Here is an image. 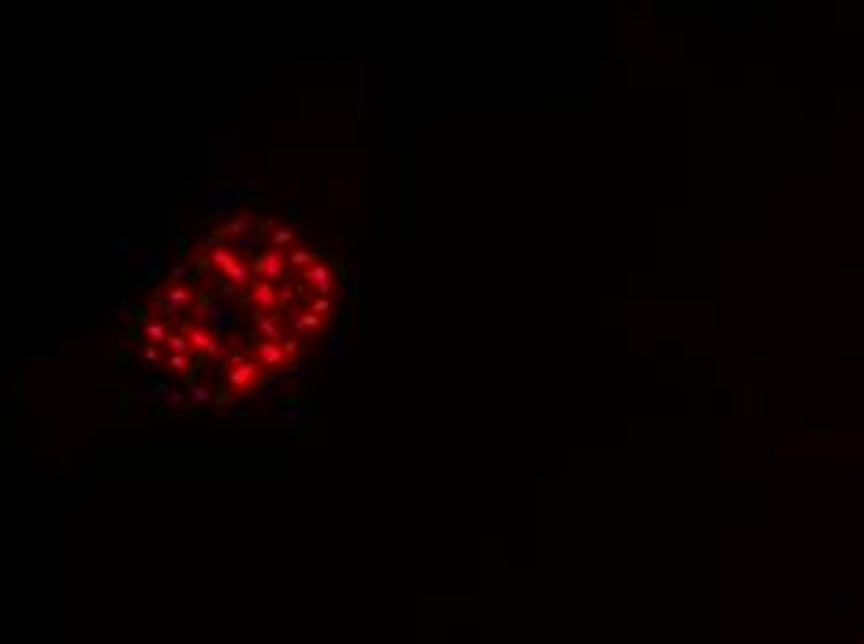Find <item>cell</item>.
<instances>
[{
    "instance_id": "6da1fadb",
    "label": "cell",
    "mask_w": 864,
    "mask_h": 644,
    "mask_svg": "<svg viewBox=\"0 0 864 644\" xmlns=\"http://www.w3.org/2000/svg\"><path fill=\"white\" fill-rule=\"evenodd\" d=\"M332 317V272L295 228L239 217L146 306L142 347L198 399L235 402L291 369Z\"/></svg>"
}]
</instances>
